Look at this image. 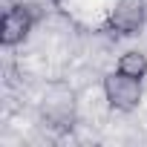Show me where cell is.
Wrapping results in <instances>:
<instances>
[{"label":"cell","mask_w":147,"mask_h":147,"mask_svg":"<svg viewBox=\"0 0 147 147\" xmlns=\"http://www.w3.org/2000/svg\"><path fill=\"white\" fill-rule=\"evenodd\" d=\"M104 95H107V104L113 110L133 113L141 104V81L133 78V75H124L121 69H115L104 78Z\"/></svg>","instance_id":"cell-2"},{"label":"cell","mask_w":147,"mask_h":147,"mask_svg":"<svg viewBox=\"0 0 147 147\" xmlns=\"http://www.w3.org/2000/svg\"><path fill=\"white\" fill-rule=\"evenodd\" d=\"M144 20H147L144 0H115V6L107 18V26H110V32L130 38V35H138L144 29Z\"/></svg>","instance_id":"cell-3"},{"label":"cell","mask_w":147,"mask_h":147,"mask_svg":"<svg viewBox=\"0 0 147 147\" xmlns=\"http://www.w3.org/2000/svg\"><path fill=\"white\" fill-rule=\"evenodd\" d=\"M55 3H63V0H55Z\"/></svg>","instance_id":"cell-6"},{"label":"cell","mask_w":147,"mask_h":147,"mask_svg":"<svg viewBox=\"0 0 147 147\" xmlns=\"http://www.w3.org/2000/svg\"><path fill=\"white\" fill-rule=\"evenodd\" d=\"M40 12L32 3H15L3 12V20H0V43L3 46H18L29 38L32 26L38 23Z\"/></svg>","instance_id":"cell-1"},{"label":"cell","mask_w":147,"mask_h":147,"mask_svg":"<svg viewBox=\"0 0 147 147\" xmlns=\"http://www.w3.org/2000/svg\"><path fill=\"white\" fill-rule=\"evenodd\" d=\"M118 69L124 72V75H133V78L141 81V78L147 75V55L130 49V52H124V55L118 58Z\"/></svg>","instance_id":"cell-5"},{"label":"cell","mask_w":147,"mask_h":147,"mask_svg":"<svg viewBox=\"0 0 147 147\" xmlns=\"http://www.w3.org/2000/svg\"><path fill=\"white\" fill-rule=\"evenodd\" d=\"M40 113L46 118V124L58 127V130H66L75 121V92L66 90V87H55L46 92L43 104H40Z\"/></svg>","instance_id":"cell-4"}]
</instances>
